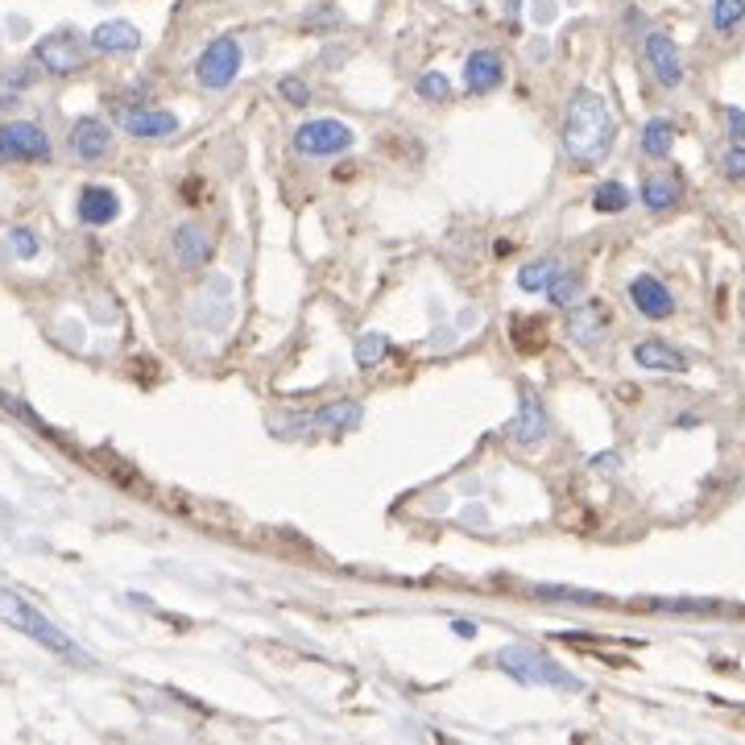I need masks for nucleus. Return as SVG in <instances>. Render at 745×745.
<instances>
[{"mask_svg": "<svg viewBox=\"0 0 745 745\" xmlns=\"http://www.w3.org/2000/svg\"><path fill=\"white\" fill-rule=\"evenodd\" d=\"M360 407L356 402H332V407L307 410V431H340V426H356Z\"/></svg>", "mask_w": 745, "mask_h": 745, "instance_id": "nucleus-20", "label": "nucleus"}, {"mask_svg": "<svg viewBox=\"0 0 745 745\" xmlns=\"http://www.w3.org/2000/svg\"><path fill=\"white\" fill-rule=\"evenodd\" d=\"M642 54H646V67L658 79V88L675 91L683 84V58H679V46L663 30H651L642 37Z\"/></svg>", "mask_w": 745, "mask_h": 745, "instance_id": "nucleus-9", "label": "nucleus"}, {"mask_svg": "<svg viewBox=\"0 0 745 745\" xmlns=\"http://www.w3.org/2000/svg\"><path fill=\"white\" fill-rule=\"evenodd\" d=\"M34 84V71H13L9 75V88H30Z\"/></svg>", "mask_w": 745, "mask_h": 745, "instance_id": "nucleus-35", "label": "nucleus"}, {"mask_svg": "<svg viewBox=\"0 0 745 745\" xmlns=\"http://www.w3.org/2000/svg\"><path fill=\"white\" fill-rule=\"evenodd\" d=\"M386 353H390V340L381 336V332H365V336L356 340L353 360L360 365V369H372V365H381V360H386Z\"/></svg>", "mask_w": 745, "mask_h": 745, "instance_id": "nucleus-27", "label": "nucleus"}, {"mask_svg": "<svg viewBox=\"0 0 745 745\" xmlns=\"http://www.w3.org/2000/svg\"><path fill=\"white\" fill-rule=\"evenodd\" d=\"M679 199H683V182H679V175H651L646 182H642V208L646 212H671V208H679Z\"/></svg>", "mask_w": 745, "mask_h": 745, "instance_id": "nucleus-18", "label": "nucleus"}, {"mask_svg": "<svg viewBox=\"0 0 745 745\" xmlns=\"http://www.w3.org/2000/svg\"><path fill=\"white\" fill-rule=\"evenodd\" d=\"M634 360L642 369H658V372H688V356L671 348L667 340H642L634 344Z\"/></svg>", "mask_w": 745, "mask_h": 745, "instance_id": "nucleus-19", "label": "nucleus"}, {"mask_svg": "<svg viewBox=\"0 0 745 745\" xmlns=\"http://www.w3.org/2000/svg\"><path fill=\"white\" fill-rule=\"evenodd\" d=\"M630 302L638 307V315L642 320H671L675 315V299H671V290L658 282L655 274H638V278H630Z\"/></svg>", "mask_w": 745, "mask_h": 745, "instance_id": "nucleus-11", "label": "nucleus"}, {"mask_svg": "<svg viewBox=\"0 0 745 745\" xmlns=\"http://www.w3.org/2000/svg\"><path fill=\"white\" fill-rule=\"evenodd\" d=\"M721 170H725L729 182H745V145L742 142H733L721 154Z\"/></svg>", "mask_w": 745, "mask_h": 745, "instance_id": "nucleus-29", "label": "nucleus"}, {"mask_svg": "<svg viewBox=\"0 0 745 745\" xmlns=\"http://www.w3.org/2000/svg\"><path fill=\"white\" fill-rule=\"evenodd\" d=\"M278 91H282L286 104H294V108H307V104H311V88L302 84L299 75H286L282 84H278Z\"/></svg>", "mask_w": 745, "mask_h": 745, "instance_id": "nucleus-30", "label": "nucleus"}, {"mask_svg": "<svg viewBox=\"0 0 745 745\" xmlns=\"http://www.w3.org/2000/svg\"><path fill=\"white\" fill-rule=\"evenodd\" d=\"M493 663L501 667V671L510 675V679H518V683H526V688H555V692H585V683L576 679L571 671H564L559 663L551 655H543V651H534V646H522V642H514V646H501L493 655Z\"/></svg>", "mask_w": 745, "mask_h": 745, "instance_id": "nucleus-3", "label": "nucleus"}, {"mask_svg": "<svg viewBox=\"0 0 745 745\" xmlns=\"http://www.w3.org/2000/svg\"><path fill=\"white\" fill-rule=\"evenodd\" d=\"M534 21H551V4H547V0H538V4H534Z\"/></svg>", "mask_w": 745, "mask_h": 745, "instance_id": "nucleus-36", "label": "nucleus"}, {"mask_svg": "<svg viewBox=\"0 0 745 745\" xmlns=\"http://www.w3.org/2000/svg\"><path fill=\"white\" fill-rule=\"evenodd\" d=\"M170 253H175V266L178 269H199L208 266V257H212V236L203 224L196 220H187V224H178L170 232Z\"/></svg>", "mask_w": 745, "mask_h": 745, "instance_id": "nucleus-13", "label": "nucleus"}, {"mask_svg": "<svg viewBox=\"0 0 745 745\" xmlns=\"http://www.w3.org/2000/svg\"><path fill=\"white\" fill-rule=\"evenodd\" d=\"M675 145V121L671 116H651L642 129V154L646 158H667Z\"/></svg>", "mask_w": 745, "mask_h": 745, "instance_id": "nucleus-22", "label": "nucleus"}, {"mask_svg": "<svg viewBox=\"0 0 745 745\" xmlns=\"http://www.w3.org/2000/svg\"><path fill=\"white\" fill-rule=\"evenodd\" d=\"M725 129L733 142H745V112L742 108H725Z\"/></svg>", "mask_w": 745, "mask_h": 745, "instance_id": "nucleus-32", "label": "nucleus"}, {"mask_svg": "<svg viewBox=\"0 0 745 745\" xmlns=\"http://www.w3.org/2000/svg\"><path fill=\"white\" fill-rule=\"evenodd\" d=\"M91 51H100V54H133V51H142V30H137L133 21H124V18L100 21V25L91 30Z\"/></svg>", "mask_w": 745, "mask_h": 745, "instance_id": "nucleus-15", "label": "nucleus"}, {"mask_svg": "<svg viewBox=\"0 0 745 745\" xmlns=\"http://www.w3.org/2000/svg\"><path fill=\"white\" fill-rule=\"evenodd\" d=\"M505 18L518 21V0H505Z\"/></svg>", "mask_w": 745, "mask_h": 745, "instance_id": "nucleus-37", "label": "nucleus"}, {"mask_svg": "<svg viewBox=\"0 0 745 745\" xmlns=\"http://www.w3.org/2000/svg\"><path fill=\"white\" fill-rule=\"evenodd\" d=\"M88 46H91V37H84L79 30H71V25H63V30H54V34H46L37 42L34 58L42 71L67 79V75L88 67Z\"/></svg>", "mask_w": 745, "mask_h": 745, "instance_id": "nucleus-4", "label": "nucleus"}, {"mask_svg": "<svg viewBox=\"0 0 745 745\" xmlns=\"http://www.w3.org/2000/svg\"><path fill=\"white\" fill-rule=\"evenodd\" d=\"M501 79H505V58L493 46H480V51L464 58V84H468V91L485 96V91L501 88Z\"/></svg>", "mask_w": 745, "mask_h": 745, "instance_id": "nucleus-14", "label": "nucleus"}, {"mask_svg": "<svg viewBox=\"0 0 745 745\" xmlns=\"http://www.w3.org/2000/svg\"><path fill=\"white\" fill-rule=\"evenodd\" d=\"M618 456H613V452H609V456H592V468H597V472H613V468H618Z\"/></svg>", "mask_w": 745, "mask_h": 745, "instance_id": "nucleus-33", "label": "nucleus"}, {"mask_svg": "<svg viewBox=\"0 0 745 745\" xmlns=\"http://www.w3.org/2000/svg\"><path fill=\"white\" fill-rule=\"evenodd\" d=\"M531 597H543V601H571V604H604L609 597L601 592H585V588H559V585H534L526 588Z\"/></svg>", "mask_w": 745, "mask_h": 745, "instance_id": "nucleus-26", "label": "nucleus"}, {"mask_svg": "<svg viewBox=\"0 0 745 745\" xmlns=\"http://www.w3.org/2000/svg\"><path fill=\"white\" fill-rule=\"evenodd\" d=\"M353 129L344 121H332V116H315V121H307L294 129V154L302 158H340V154H348L353 149Z\"/></svg>", "mask_w": 745, "mask_h": 745, "instance_id": "nucleus-5", "label": "nucleus"}, {"mask_svg": "<svg viewBox=\"0 0 745 745\" xmlns=\"http://www.w3.org/2000/svg\"><path fill=\"white\" fill-rule=\"evenodd\" d=\"M75 215H79V224H88V229H108L116 215H121V196L104 187V182H88L79 199H75Z\"/></svg>", "mask_w": 745, "mask_h": 745, "instance_id": "nucleus-10", "label": "nucleus"}, {"mask_svg": "<svg viewBox=\"0 0 745 745\" xmlns=\"http://www.w3.org/2000/svg\"><path fill=\"white\" fill-rule=\"evenodd\" d=\"M630 203H634V196H630V187L618 182V178H604L601 187L592 191V208L601 215H618V212H625Z\"/></svg>", "mask_w": 745, "mask_h": 745, "instance_id": "nucleus-23", "label": "nucleus"}, {"mask_svg": "<svg viewBox=\"0 0 745 745\" xmlns=\"http://www.w3.org/2000/svg\"><path fill=\"white\" fill-rule=\"evenodd\" d=\"M116 124L129 137H142V142H162V137H175L178 133L175 112L149 104H116Z\"/></svg>", "mask_w": 745, "mask_h": 745, "instance_id": "nucleus-8", "label": "nucleus"}, {"mask_svg": "<svg viewBox=\"0 0 745 745\" xmlns=\"http://www.w3.org/2000/svg\"><path fill=\"white\" fill-rule=\"evenodd\" d=\"M564 154H568L576 166H592L601 162L609 149H613V137H618V121L604 104V96H597L592 88H576L571 91L568 108H564Z\"/></svg>", "mask_w": 745, "mask_h": 745, "instance_id": "nucleus-1", "label": "nucleus"}, {"mask_svg": "<svg viewBox=\"0 0 745 745\" xmlns=\"http://www.w3.org/2000/svg\"><path fill=\"white\" fill-rule=\"evenodd\" d=\"M456 638H477V621H452Z\"/></svg>", "mask_w": 745, "mask_h": 745, "instance_id": "nucleus-34", "label": "nucleus"}, {"mask_svg": "<svg viewBox=\"0 0 745 745\" xmlns=\"http://www.w3.org/2000/svg\"><path fill=\"white\" fill-rule=\"evenodd\" d=\"M568 323H571V340L585 344V348H592V344L613 327V311H609L604 302H576Z\"/></svg>", "mask_w": 745, "mask_h": 745, "instance_id": "nucleus-16", "label": "nucleus"}, {"mask_svg": "<svg viewBox=\"0 0 745 745\" xmlns=\"http://www.w3.org/2000/svg\"><path fill=\"white\" fill-rule=\"evenodd\" d=\"M9 245H13V253H18V257H25V262H30V257H37L42 241H37L30 229H13V232H9Z\"/></svg>", "mask_w": 745, "mask_h": 745, "instance_id": "nucleus-31", "label": "nucleus"}, {"mask_svg": "<svg viewBox=\"0 0 745 745\" xmlns=\"http://www.w3.org/2000/svg\"><path fill=\"white\" fill-rule=\"evenodd\" d=\"M51 158H54V145L42 124H34V121L0 124V162L34 166V162H51Z\"/></svg>", "mask_w": 745, "mask_h": 745, "instance_id": "nucleus-7", "label": "nucleus"}, {"mask_svg": "<svg viewBox=\"0 0 745 745\" xmlns=\"http://www.w3.org/2000/svg\"><path fill=\"white\" fill-rule=\"evenodd\" d=\"M745 25V0H712V30L737 34Z\"/></svg>", "mask_w": 745, "mask_h": 745, "instance_id": "nucleus-25", "label": "nucleus"}, {"mask_svg": "<svg viewBox=\"0 0 745 745\" xmlns=\"http://www.w3.org/2000/svg\"><path fill=\"white\" fill-rule=\"evenodd\" d=\"M0 621H9L13 630H21L25 638H34L37 646H46L51 655L67 658V663H79V667H91L96 658L84 655L79 646H75L58 625H54L42 609H34V604L25 601V597H18V592H9V588H0Z\"/></svg>", "mask_w": 745, "mask_h": 745, "instance_id": "nucleus-2", "label": "nucleus"}, {"mask_svg": "<svg viewBox=\"0 0 745 745\" xmlns=\"http://www.w3.org/2000/svg\"><path fill=\"white\" fill-rule=\"evenodd\" d=\"M241 63H245V51H241V42L232 34L215 37L208 42L196 58V79L203 84L208 91H224L232 88V79L241 75Z\"/></svg>", "mask_w": 745, "mask_h": 745, "instance_id": "nucleus-6", "label": "nucleus"}, {"mask_svg": "<svg viewBox=\"0 0 745 745\" xmlns=\"http://www.w3.org/2000/svg\"><path fill=\"white\" fill-rule=\"evenodd\" d=\"M510 435H514L518 444H538L543 435H547V410H543V402L534 398L526 386H522V414H518L514 423L505 426Z\"/></svg>", "mask_w": 745, "mask_h": 745, "instance_id": "nucleus-17", "label": "nucleus"}, {"mask_svg": "<svg viewBox=\"0 0 745 745\" xmlns=\"http://www.w3.org/2000/svg\"><path fill=\"white\" fill-rule=\"evenodd\" d=\"M67 149H71L79 162H100L108 158L112 149V129H108L100 116H79L67 133Z\"/></svg>", "mask_w": 745, "mask_h": 745, "instance_id": "nucleus-12", "label": "nucleus"}, {"mask_svg": "<svg viewBox=\"0 0 745 745\" xmlns=\"http://www.w3.org/2000/svg\"><path fill=\"white\" fill-rule=\"evenodd\" d=\"M559 262L555 257H534V262H526V266L518 269V290H526V294H547V286L559 278Z\"/></svg>", "mask_w": 745, "mask_h": 745, "instance_id": "nucleus-21", "label": "nucleus"}, {"mask_svg": "<svg viewBox=\"0 0 745 745\" xmlns=\"http://www.w3.org/2000/svg\"><path fill=\"white\" fill-rule=\"evenodd\" d=\"M547 299L559 307V311H571L576 302L585 299V278L580 274H571V269H559V278L547 286Z\"/></svg>", "mask_w": 745, "mask_h": 745, "instance_id": "nucleus-24", "label": "nucleus"}, {"mask_svg": "<svg viewBox=\"0 0 745 745\" xmlns=\"http://www.w3.org/2000/svg\"><path fill=\"white\" fill-rule=\"evenodd\" d=\"M414 96L426 100V104H447V100H452V84H447V75L440 71H423L419 84H414Z\"/></svg>", "mask_w": 745, "mask_h": 745, "instance_id": "nucleus-28", "label": "nucleus"}]
</instances>
